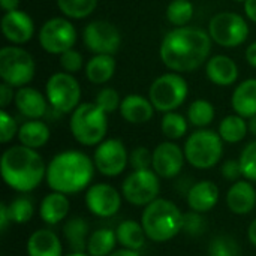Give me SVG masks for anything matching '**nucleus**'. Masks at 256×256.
Returning <instances> with one entry per match:
<instances>
[{"instance_id": "obj_1", "label": "nucleus", "mask_w": 256, "mask_h": 256, "mask_svg": "<svg viewBox=\"0 0 256 256\" xmlns=\"http://www.w3.org/2000/svg\"><path fill=\"white\" fill-rule=\"evenodd\" d=\"M212 42L208 32L200 27H176L162 39L160 60L172 72H194L208 60Z\"/></svg>"}, {"instance_id": "obj_2", "label": "nucleus", "mask_w": 256, "mask_h": 256, "mask_svg": "<svg viewBox=\"0 0 256 256\" xmlns=\"http://www.w3.org/2000/svg\"><path fill=\"white\" fill-rule=\"evenodd\" d=\"M94 162L80 150L57 153L46 165L45 182L54 192L75 195L90 188L94 176Z\"/></svg>"}, {"instance_id": "obj_3", "label": "nucleus", "mask_w": 256, "mask_h": 256, "mask_svg": "<svg viewBox=\"0 0 256 256\" xmlns=\"http://www.w3.org/2000/svg\"><path fill=\"white\" fill-rule=\"evenodd\" d=\"M0 172L3 182L12 190L27 194L45 180L46 165L34 148L18 144L3 152Z\"/></svg>"}, {"instance_id": "obj_4", "label": "nucleus", "mask_w": 256, "mask_h": 256, "mask_svg": "<svg viewBox=\"0 0 256 256\" xmlns=\"http://www.w3.org/2000/svg\"><path fill=\"white\" fill-rule=\"evenodd\" d=\"M184 214L178 206L170 200L158 198L144 207L141 224L148 240L154 243H166L183 231Z\"/></svg>"}, {"instance_id": "obj_5", "label": "nucleus", "mask_w": 256, "mask_h": 256, "mask_svg": "<svg viewBox=\"0 0 256 256\" xmlns=\"http://www.w3.org/2000/svg\"><path fill=\"white\" fill-rule=\"evenodd\" d=\"M69 129L75 141L81 146H99L104 140H106L108 114L94 102L80 104L74 112H70Z\"/></svg>"}, {"instance_id": "obj_6", "label": "nucleus", "mask_w": 256, "mask_h": 256, "mask_svg": "<svg viewBox=\"0 0 256 256\" xmlns=\"http://www.w3.org/2000/svg\"><path fill=\"white\" fill-rule=\"evenodd\" d=\"M183 150L189 165L196 170H212L224 156V140L219 132L198 129L188 136Z\"/></svg>"}, {"instance_id": "obj_7", "label": "nucleus", "mask_w": 256, "mask_h": 256, "mask_svg": "<svg viewBox=\"0 0 256 256\" xmlns=\"http://www.w3.org/2000/svg\"><path fill=\"white\" fill-rule=\"evenodd\" d=\"M36 74V64L28 51L20 45H8L0 50V78L14 88L26 87Z\"/></svg>"}, {"instance_id": "obj_8", "label": "nucleus", "mask_w": 256, "mask_h": 256, "mask_svg": "<svg viewBox=\"0 0 256 256\" xmlns=\"http://www.w3.org/2000/svg\"><path fill=\"white\" fill-rule=\"evenodd\" d=\"M189 93L186 80L177 72H168L158 76L148 90V99L156 111L171 112L180 108Z\"/></svg>"}, {"instance_id": "obj_9", "label": "nucleus", "mask_w": 256, "mask_h": 256, "mask_svg": "<svg viewBox=\"0 0 256 256\" xmlns=\"http://www.w3.org/2000/svg\"><path fill=\"white\" fill-rule=\"evenodd\" d=\"M45 96L52 110L69 114L80 105L81 86L72 74L56 72L45 84Z\"/></svg>"}, {"instance_id": "obj_10", "label": "nucleus", "mask_w": 256, "mask_h": 256, "mask_svg": "<svg viewBox=\"0 0 256 256\" xmlns=\"http://www.w3.org/2000/svg\"><path fill=\"white\" fill-rule=\"evenodd\" d=\"M208 34L213 42L224 48H236L249 38L248 21L236 12H219L208 22Z\"/></svg>"}, {"instance_id": "obj_11", "label": "nucleus", "mask_w": 256, "mask_h": 256, "mask_svg": "<svg viewBox=\"0 0 256 256\" xmlns=\"http://www.w3.org/2000/svg\"><path fill=\"white\" fill-rule=\"evenodd\" d=\"M159 178L160 177L152 168L132 171L122 183V195L129 204L135 207H146L159 198Z\"/></svg>"}, {"instance_id": "obj_12", "label": "nucleus", "mask_w": 256, "mask_h": 256, "mask_svg": "<svg viewBox=\"0 0 256 256\" xmlns=\"http://www.w3.org/2000/svg\"><path fill=\"white\" fill-rule=\"evenodd\" d=\"M38 38L44 51L62 56L74 48L76 42V30L68 18L54 16L42 24Z\"/></svg>"}, {"instance_id": "obj_13", "label": "nucleus", "mask_w": 256, "mask_h": 256, "mask_svg": "<svg viewBox=\"0 0 256 256\" xmlns=\"http://www.w3.org/2000/svg\"><path fill=\"white\" fill-rule=\"evenodd\" d=\"M82 42L93 54L114 56L122 45V34L112 22L96 20L84 27Z\"/></svg>"}, {"instance_id": "obj_14", "label": "nucleus", "mask_w": 256, "mask_h": 256, "mask_svg": "<svg viewBox=\"0 0 256 256\" xmlns=\"http://www.w3.org/2000/svg\"><path fill=\"white\" fill-rule=\"evenodd\" d=\"M96 171L104 177H117L129 165V153L123 141L117 138L104 140L93 153Z\"/></svg>"}, {"instance_id": "obj_15", "label": "nucleus", "mask_w": 256, "mask_h": 256, "mask_svg": "<svg viewBox=\"0 0 256 256\" xmlns=\"http://www.w3.org/2000/svg\"><path fill=\"white\" fill-rule=\"evenodd\" d=\"M123 195L108 183H96L92 184L86 190V206L87 210L100 219L112 218L118 213L122 207Z\"/></svg>"}, {"instance_id": "obj_16", "label": "nucleus", "mask_w": 256, "mask_h": 256, "mask_svg": "<svg viewBox=\"0 0 256 256\" xmlns=\"http://www.w3.org/2000/svg\"><path fill=\"white\" fill-rule=\"evenodd\" d=\"M186 162L184 150L174 141H164L156 146L153 150V164L152 170L160 178H174L177 177Z\"/></svg>"}, {"instance_id": "obj_17", "label": "nucleus", "mask_w": 256, "mask_h": 256, "mask_svg": "<svg viewBox=\"0 0 256 256\" xmlns=\"http://www.w3.org/2000/svg\"><path fill=\"white\" fill-rule=\"evenodd\" d=\"M2 33L12 45H22L33 38L34 22L32 16L21 9L4 12L2 16Z\"/></svg>"}, {"instance_id": "obj_18", "label": "nucleus", "mask_w": 256, "mask_h": 256, "mask_svg": "<svg viewBox=\"0 0 256 256\" xmlns=\"http://www.w3.org/2000/svg\"><path fill=\"white\" fill-rule=\"evenodd\" d=\"M219 196H220V192L214 182L201 180L189 188L186 201L192 212L204 214V213L212 212L218 206Z\"/></svg>"}, {"instance_id": "obj_19", "label": "nucleus", "mask_w": 256, "mask_h": 256, "mask_svg": "<svg viewBox=\"0 0 256 256\" xmlns=\"http://www.w3.org/2000/svg\"><path fill=\"white\" fill-rule=\"evenodd\" d=\"M15 106L20 111L21 116H24L28 120H39L46 114L48 110V99L45 94H42L39 90L33 87H21L15 93Z\"/></svg>"}, {"instance_id": "obj_20", "label": "nucleus", "mask_w": 256, "mask_h": 256, "mask_svg": "<svg viewBox=\"0 0 256 256\" xmlns=\"http://www.w3.org/2000/svg\"><path fill=\"white\" fill-rule=\"evenodd\" d=\"M226 206L231 213L246 216L256 207V189L249 180H238L226 192Z\"/></svg>"}, {"instance_id": "obj_21", "label": "nucleus", "mask_w": 256, "mask_h": 256, "mask_svg": "<svg viewBox=\"0 0 256 256\" xmlns=\"http://www.w3.org/2000/svg\"><path fill=\"white\" fill-rule=\"evenodd\" d=\"M206 74L213 84L219 87H230L238 80V66L231 57L218 54L207 60Z\"/></svg>"}, {"instance_id": "obj_22", "label": "nucleus", "mask_w": 256, "mask_h": 256, "mask_svg": "<svg viewBox=\"0 0 256 256\" xmlns=\"http://www.w3.org/2000/svg\"><path fill=\"white\" fill-rule=\"evenodd\" d=\"M122 117L132 124H144L150 122L154 116V106L150 99H146L141 94H128L122 99L120 104Z\"/></svg>"}, {"instance_id": "obj_23", "label": "nucleus", "mask_w": 256, "mask_h": 256, "mask_svg": "<svg viewBox=\"0 0 256 256\" xmlns=\"http://www.w3.org/2000/svg\"><path fill=\"white\" fill-rule=\"evenodd\" d=\"M27 255L63 256V246L54 231L48 228H40L30 234L27 240Z\"/></svg>"}, {"instance_id": "obj_24", "label": "nucleus", "mask_w": 256, "mask_h": 256, "mask_svg": "<svg viewBox=\"0 0 256 256\" xmlns=\"http://www.w3.org/2000/svg\"><path fill=\"white\" fill-rule=\"evenodd\" d=\"M70 210V201L68 195L60 192L46 194L39 206V216L44 224L46 225H57L63 222Z\"/></svg>"}, {"instance_id": "obj_25", "label": "nucleus", "mask_w": 256, "mask_h": 256, "mask_svg": "<svg viewBox=\"0 0 256 256\" xmlns=\"http://www.w3.org/2000/svg\"><path fill=\"white\" fill-rule=\"evenodd\" d=\"M231 105L234 112L244 118L256 116V78H249L236 87Z\"/></svg>"}, {"instance_id": "obj_26", "label": "nucleus", "mask_w": 256, "mask_h": 256, "mask_svg": "<svg viewBox=\"0 0 256 256\" xmlns=\"http://www.w3.org/2000/svg\"><path fill=\"white\" fill-rule=\"evenodd\" d=\"M116 58L111 54H94L86 63V76L93 84H105L116 74Z\"/></svg>"}, {"instance_id": "obj_27", "label": "nucleus", "mask_w": 256, "mask_h": 256, "mask_svg": "<svg viewBox=\"0 0 256 256\" xmlns=\"http://www.w3.org/2000/svg\"><path fill=\"white\" fill-rule=\"evenodd\" d=\"M51 132L46 123L42 120H27L18 129V141L20 144L30 147V148H40L50 141Z\"/></svg>"}, {"instance_id": "obj_28", "label": "nucleus", "mask_w": 256, "mask_h": 256, "mask_svg": "<svg viewBox=\"0 0 256 256\" xmlns=\"http://www.w3.org/2000/svg\"><path fill=\"white\" fill-rule=\"evenodd\" d=\"M116 234H117V242L122 248L136 252H140L147 242V236L142 228V224L136 220H123L117 226Z\"/></svg>"}, {"instance_id": "obj_29", "label": "nucleus", "mask_w": 256, "mask_h": 256, "mask_svg": "<svg viewBox=\"0 0 256 256\" xmlns=\"http://www.w3.org/2000/svg\"><path fill=\"white\" fill-rule=\"evenodd\" d=\"M63 236L74 249V252H86L87 250V242L90 237V228L86 219L82 218H72L63 225Z\"/></svg>"}, {"instance_id": "obj_30", "label": "nucleus", "mask_w": 256, "mask_h": 256, "mask_svg": "<svg viewBox=\"0 0 256 256\" xmlns=\"http://www.w3.org/2000/svg\"><path fill=\"white\" fill-rule=\"evenodd\" d=\"M117 234L110 228H99L93 231L87 242V254L90 256H108L116 250Z\"/></svg>"}, {"instance_id": "obj_31", "label": "nucleus", "mask_w": 256, "mask_h": 256, "mask_svg": "<svg viewBox=\"0 0 256 256\" xmlns=\"http://www.w3.org/2000/svg\"><path fill=\"white\" fill-rule=\"evenodd\" d=\"M218 132L220 138L224 140V142L237 144L246 138V135L249 134V128H248V122L244 117L238 114H232V116H226L219 123Z\"/></svg>"}, {"instance_id": "obj_32", "label": "nucleus", "mask_w": 256, "mask_h": 256, "mask_svg": "<svg viewBox=\"0 0 256 256\" xmlns=\"http://www.w3.org/2000/svg\"><path fill=\"white\" fill-rule=\"evenodd\" d=\"M214 116H216V111H214L213 104L206 99H196L188 108V120L192 126L198 129H204L208 124H212L214 120Z\"/></svg>"}, {"instance_id": "obj_33", "label": "nucleus", "mask_w": 256, "mask_h": 256, "mask_svg": "<svg viewBox=\"0 0 256 256\" xmlns=\"http://www.w3.org/2000/svg\"><path fill=\"white\" fill-rule=\"evenodd\" d=\"M57 8L66 18L82 20L92 15L99 0H56Z\"/></svg>"}, {"instance_id": "obj_34", "label": "nucleus", "mask_w": 256, "mask_h": 256, "mask_svg": "<svg viewBox=\"0 0 256 256\" xmlns=\"http://www.w3.org/2000/svg\"><path fill=\"white\" fill-rule=\"evenodd\" d=\"M189 120H186L182 114L171 111V112H165L160 122V129L162 134L170 140V141H177L180 138H183L188 134V124Z\"/></svg>"}, {"instance_id": "obj_35", "label": "nucleus", "mask_w": 256, "mask_h": 256, "mask_svg": "<svg viewBox=\"0 0 256 256\" xmlns=\"http://www.w3.org/2000/svg\"><path fill=\"white\" fill-rule=\"evenodd\" d=\"M194 16V4L190 0H171L166 6V20L174 27H184Z\"/></svg>"}, {"instance_id": "obj_36", "label": "nucleus", "mask_w": 256, "mask_h": 256, "mask_svg": "<svg viewBox=\"0 0 256 256\" xmlns=\"http://www.w3.org/2000/svg\"><path fill=\"white\" fill-rule=\"evenodd\" d=\"M8 212L12 224L16 225H24L28 224L33 216H34V207L30 198L26 196H18L12 202L8 204Z\"/></svg>"}, {"instance_id": "obj_37", "label": "nucleus", "mask_w": 256, "mask_h": 256, "mask_svg": "<svg viewBox=\"0 0 256 256\" xmlns=\"http://www.w3.org/2000/svg\"><path fill=\"white\" fill-rule=\"evenodd\" d=\"M238 243L230 236H218L208 244V256H240Z\"/></svg>"}, {"instance_id": "obj_38", "label": "nucleus", "mask_w": 256, "mask_h": 256, "mask_svg": "<svg viewBox=\"0 0 256 256\" xmlns=\"http://www.w3.org/2000/svg\"><path fill=\"white\" fill-rule=\"evenodd\" d=\"M240 166L243 177L252 183H256V140L249 142L240 153Z\"/></svg>"}, {"instance_id": "obj_39", "label": "nucleus", "mask_w": 256, "mask_h": 256, "mask_svg": "<svg viewBox=\"0 0 256 256\" xmlns=\"http://www.w3.org/2000/svg\"><path fill=\"white\" fill-rule=\"evenodd\" d=\"M94 104L104 110L106 114H111L117 110H120V94L117 93V90L111 88V87H105L102 88L98 94H96V99H94Z\"/></svg>"}, {"instance_id": "obj_40", "label": "nucleus", "mask_w": 256, "mask_h": 256, "mask_svg": "<svg viewBox=\"0 0 256 256\" xmlns=\"http://www.w3.org/2000/svg\"><path fill=\"white\" fill-rule=\"evenodd\" d=\"M20 126L16 124V120L2 108L0 111V142L8 144L18 135Z\"/></svg>"}, {"instance_id": "obj_41", "label": "nucleus", "mask_w": 256, "mask_h": 256, "mask_svg": "<svg viewBox=\"0 0 256 256\" xmlns=\"http://www.w3.org/2000/svg\"><path fill=\"white\" fill-rule=\"evenodd\" d=\"M153 164V152L147 147H136L129 153V165L134 171L138 170H150Z\"/></svg>"}, {"instance_id": "obj_42", "label": "nucleus", "mask_w": 256, "mask_h": 256, "mask_svg": "<svg viewBox=\"0 0 256 256\" xmlns=\"http://www.w3.org/2000/svg\"><path fill=\"white\" fill-rule=\"evenodd\" d=\"M206 219L201 216V213L196 212H189L184 214V222H183V231L190 236V237H200L206 231Z\"/></svg>"}, {"instance_id": "obj_43", "label": "nucleus", "mask_w": 256, "mask_h": 256, "mask_svg": "<svg viewBox=\"0 0 256 256\" xmlns=\"http://www.w3.org/2000/svg\"><path fill=\"white\" fill-rule=\"evenodd\" d=\"M60 66H62V69L64 72L74 75V74H76V72H80L82 69L84 58H82V56H81L80 51H76V50L72 48V50L63 52L60 56Z\"/></svg>"}, {"instance_id": "obj_44", "label": "nucleus", "mask_w": 256, "mask_h": 256, "mask_svg": "<svg viewBox=\"0 0 256 256\" xmlns=\"http://www.w3.org/2000/svg\"><path fill=\"white\" fill-rule=\"evenodd\" d=\"M220 174H222V177L226 182H232V183L238 182L243 177L242 166H240V160L238 159H228V160H225L222 164Z\"/></svg>"}, {"instance_id": "obj_45", "label": "nucleus", "mask_w": 256, "mask_h": 256, "mask_svg": "<svg viewBox=\"0 0 256 256\" xmlns=\"http://www.w3.org/2000/svg\"><path fill=\"white\" fill-rule=\"evenodd\" d=\"M12 100H15L14 87H10L6 82H2L0 84V105H2V108H6Z\"/></svg>"}, {"instance_id": "obj_46", "label": "nucleus", "mask_w": 256, "mask_h": 256, "mask_svg": "<svg viewBox=\"0 0 256 256\" xmlns=\"http://www.w3.org/2000/svg\"><path fill=\"white\" fill-rule=\"evenodd\" d=\"M9 224H12V222H10V218H9L8 204L2 202V204H0V231L4 232Z\"/></svg>"}, {"instance_id": "obj_47", "label": "nucleus", "mask_w": 256, "mask_h": 256, "mask_svg": "<svg viewBox=\"0 0 256 256\" xmlns=\"http://www.w3.org/2000/svg\"><path fill=\"white\" fill-rule=\"evenodd\" d=\"M244 12H246V16L256 24V0L244 2Z\"/></svg>"}, {"instance_id": "obj_48", "label": "nucleus", "mask_w": 256, "mask_h": 256, "mask_svg": "<svg viewBox=\"0 0 256 256\" xmlns=\"http://www.w3.org/2000/svg\"><path fill=\"white\" fill-rule=\"evenodd\" d=\"M246 60H248V63L252 68H256V40L248 46V50H246Z\"/></svg>"}, {"instance_id": "obj_49", "label": "nucleus", "mask_w": 256, "mask_h": 256, "mask_svg": "<svg viewBox=\"0 0 256 256\" xmlns=\"http://www.w3.org/2000/svg\"><path fill=\"white\" fill-rule=\"evenodd\" d=\"M18 6H20V0H0V8L4 12L15 10V9H18Z\"/></svg>"}, {"instance_id": "obj_50", "label": "nucleus", "mask_w": 256, "mask_h": 256, "mask_svg": "<svg viewBox=\"0 0 256 256\" xmlns=\"http://www.w3.org/2000/svg\"><path fill=\"white\" fill-rule=\"evenodd\" d=\"M248 240L250 242L252 246L256 248V218L250 222V225L248 228Z\"/></svg>"}, {"instance_id": "obj_51", "label": "nucleus", "mask_w": 256, "mask_h": 256, "mask_svg": "<svg viewBox=\"0 0 256 256\" xmlns=\"http://www.w3.org/2000/svg\"><path fill=\"white\" fill-rule=\"evenodd\" d=\"M108 256H140V254L136 250H130V249H126V248H120V249H116L111 255Z\"/></svg>"}, {"instance_id": "obj_52", "label": "nucleus", "mask_w": 256, "mask_h": 256, "mask_svg": "<svg viewBox=\"0 0 256 256\" xmlns=\"http://www.w3.org/2000/svg\"><path fill=\"white\" fill-rule=\"evenodd\" d=\"M248 128H249V134H252L254 136H256V116L248 118Z\"/></svg>"}, {"instance_id": "obj_53", "label": "nucleus", "mask_w": 256, "mask_h": 256, "mask_svg": "<svg viewBox=\"0 0 256 256\" xmlns=\"http://www.w3.org/2000/svg\"><path fill=\"white\" fill-rule=\"evenodd\" d=\"M64 256H90L87 252H72V254H68Z\"/></svg>"}, {"instance_id": "obj_54", "label": "nucleus", "mask_w": 256, "mask_h": 256, "mask_svg": "<svg viewBox=\"0 0 256 256\" xmlns=\"http://www.w3.org/2000/svg\"><path fill=\"white\" fill-rule=\"evenodd\" d=\"M234 2H238V3H244L246 0H234Z\"/></svg>"}]
</instances>
